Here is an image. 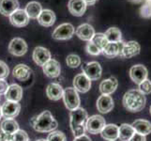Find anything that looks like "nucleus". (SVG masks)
Returning <instances> with one entry per match:
<instances>
[{"label": "nucleus", "mask_w": 151, "mask_h": 141, "mask_svg": "<svg viewBox=\"0 0 151 141\" xmlns=\"http://www.w3.org/2000/svg\"><path fill=\"white\" fill-rule=\"evenodd\" d=\"M33 59L36 64L42 67L46 62L51 59L50 51L45 47L38 46L33 51Z\"/></svg>", "instance_id": "15"}, {"label": "nucleus", "mask_w": 151, "mask_h": 141, "mask_svg": "<svg viewBox=\"0 0 151 141\" xmlns=\"http://www.w3.org/2000/svg\"><path fill=\"white\" fill-rule=\"evenodd\" d=\"M12 141H29L28 134L25 131L23 130H18L16 133L12 134Z\"/></svg>", "instance_id": "37"}, {"label": "nucleus", "mask_w": 151, "mask_h": 141, "mask_svg": "<svg viewBox=\"0 0 151 141\" xmlns=\"http://www.w3.org/2000/svg\"><path fill=\"white\" fill-rule=\"evenodd\" d=\"M145 3H147V4H150V5H151V0H145Z\"/></svg>", "instance_id": "46"}, {"label": "nucleus", "mask_w": 151, "mask_h": 141, "mask_svg": "<svg viewBox=\"0 0 151 141\" xmlns=\"http://www.w3.org/2000/svg\"><path fill=\"white\" fill-rule=\"evenodd\" d=\"M20 110H21L20 103L15 102L6 101L1 106L2 117H4L5 119H14L15 117L18 116Z\"/></svg>", "instance_id": "11"}, {"label": "nucleus", "mask_w": 151, "mask_h": 141, "mask_svg": "<svg viewBox=\"0 0 151 141\" xmlns=\"http://www.w3.org/2000/svg\"><path fill=\"white\" fill-rule=\"evenodd\" d=\"M129 141H147V137H145V135H143L141 134H138L135 132L132 137V138Z\"/></svg>", "instance_id": "40"}, {"label": "nucleus", "mask_w": 151, "mask_h": 141, "mask_svg": "<svg viewBox=\"0 0 151 141\" xmlns=\"http://www.w3.org/2000/svg\"><path fill=\"white\" fill-rule=\"evenodd\" d=\"M9 21L14 27H25V25H28L29 17L27 16V12H24V9H18L9 16Z\"/></svg>", "instance_id": "13"}, {"label": "nucleus", "mask_w": 151, "mask_h": 141, "mask_svg": "<svg viewBox=\"0 0 151 141\" xmlns=\"http://www.w3.org/2000/svg\"><path fill=\"white\" fill-rule=\"evenodd\" d=\"M70 125L71 131L73 133L74 137H79L81 135L85 134L86 125L85 122L87 119V112L84 108L78 107L74 110L70 111Z\"/></svg>", "instance_id": "3"}, {"label": "nucleus", "mask_w": 151, "mask_h": 141, "mask_svg": "<svg viewBox=\"0 0 151 141\" xmlns=\"http://www.w3.org/2000/svg\"><path fill=\"white\" fill-rule=\"evenodd\" d=\"M68 9L73 16L80 17L86 12V4L84 0H70L68 3Z\"/></svg>", "instance_id": "17"}, {"label": "nucleus", "mask_w": 151, "mask_h": 141, "mask_svg": "<svg viewBox=\"0 0 151 141\" xmlns=\"http://www.w3.org/2000/svg\"><path fill=\"white\" fill-rule=\"evenodd\" d=\"M84 1L86 4V6H93V5L96 4L98 0H84Z\"/></svg>", "instance_id": "44"}, {"label": "nucleus", "mask_w": 151, "mask_h": 141, "mask_svg": "<svg viewBox=\"0 0 151 141\" xmlns=\"http://www.w3.org/2000/svg\"><path fill=\"white\" fill-rule=\"evenodd\" d=\"M102 138L107 141H116L118 138V126L116 124H107L101 130Z\"/></svg>", "instance_id": "26"}, {"label": "nucleus", "mask_w": 151, "mask_h": 141, "mask_svg": "<svg viewBox=\"0 0 151 141\" xmlns=\"http://www.w3.org/2000/svg\"><path fill=\"white\" fill-rule=\"evenodd\" d=\"M84 74L90 80H98L101 76V67L97 61L87 62L82 67Z\"/></svg>", "instance_id": "7"}, {"label": "nucleus", "mask_w": 151, "mask_h": 141, "mask_svg": "<svg viewBox=\"0 0 151 141\" xmlns=\"http://www.w3.org/2000/svg\"><path fill=\"white\" fill-rule=\"evenodd\" d=\"M12 134H6L0 129V141H12Z\"/></svg>", "instance_id": "42"}, {"label": "nucleus", "mask_w": 151, "mask_h": 141, "mask_svg": "<svg viewBox=\"0 0 151 141\" xmlns=\"http://www.w3.org/2000/svg\"><path fill=\"white\" fill-rule=\"evenodd\" d=\"M0 129L6 134H13L19 130V124L16 121H14L12 119H5L1 122Z\"/></svg>", "instance_id": "30"}, {"label": "nucleus", "mask_w": 151, "mask_h": 141, "mask_svg": "<svg viewBox=\"0 0 151 141\" xmlns=\"http://www.w3.org/2000/svg\"><path fill=\"white\" fill-rule=\"evenodd\" d=\"M90 41H92L93 43L96 44L101 51L104 47H105V45L108 43V40L105 37V35H104V33H95V35L93 36V38Z\"/></svg>", "instance_id": "32"}, {"label": "nucleus", "mask_w": 151, "mask_h": 141, "mask_svg": "<svg viewBox=\"0 0 151 141\" xmlns=\"http://www.w3.org/2000/svg\"><path fill=\"white\" fill-rule=\"evenodd\" d=\"M132 1H136V2H139V1H141V0H132Z\"/></svg>", "instance_id": "48"}, {"label": "nucleus", "mask_w": 151, "mask_h": 141, "mask_svg": "<svg viewBox=\"0 0 151 141\" xmlns=\"http://www.w3.org/2000/svg\"><path fill=\"white\" fill-rule=\"evenodd\" d=\"M0 100H1V96H0Z\"/></svg>", "instance_id": "50"}, {"label": "nucleus", "mask_w": 151, "mask_h": 141, "mask_svg": "<svg viewBox=\"0 0 151 141\" xmlns=\"http://www.w3.org/2000/svg\"><path fill=\"white\" fill-rule=\"evenodd\" d=\"M73 141H92V140L90 139V137H88V135L83 134V135H81V137H75Z\"/></svg>", "instance_id": "43"}, {"label": "nucleus", "mask_w": 151, "mask_h": 141, "mask_svg": "<svg viewBox=\"0 0 151 141\" xmlns=\"http://www.w3.org/2000/svg\"><path fill=\"white\" fill-rule=\"evenodd\" d=\"M75 34L78 38L83 40L90 41L93 38V36L95 35V29L89 24H83L80 25L75 29Z\"/></svg>", "instance_id": "16"}, {"label": "nucleus", "mask_w": 151, "mask_h": 141, "mask_svg": "<svg viewBox=\"0 0 151 141\" xmlns=\"http://www.w3.org/2000/svg\"><path fill=\"white\" fill-rule=\"evenodd\" d=\"M118 86V82L116 77H110L103 80L100 84V91L104 95H110L116 91Z\"/></svg>", "instance_id": "23"}, {"label": "nucleus", "mask_w": 151, "mask_h": 141, "mask_svg": "<svg viewBox=\"0 0 151 141\" xmlns=\"http://www.w3.org/2000/svg\"><path fill=\"white\" fill-rule=\"evenodd\" d=\"M38 22L42 27H52L55 22V14L51 9H42L38 17Z\"/></svg>", "instance_id": "21"}, {"label": "nucleus", "mask_w": 151, "mask_h": 141, "mask_svg": "<svg viewBox=\"0 0 151 141\" xmlns=\"http://www.w3.org/2000/svg\"><path fill=\"white\" fill-rule=\"evenodd\" d=\"M134 133L135 131L131 124L123 123L120 125V127H118V138L120 141H129Z\"/></svg>", "instance_id": "29"}, {"label": "nucleus", "mask_w": 151, "mask_h": 141, "mask_svg": "<svg viewBox=\"0 0 151 141\" xmlns=\"http://www.w3.org/2000/svg\"><path fill=\"white\" fill-rule=\"evenodd\" d=\"M43 72L46 76L49 78H55L58 77L61 74V66L57 60L51 59L42 66Z\"/></svg>", "instance_id": "12"}, {"label": "nucleus", "mask_w": 151, "mask_h": 141, "mask_svg": "<svg viewBox=\"0 0 151 141\" xmlns=\"http://www.w3.org/2000/svg\"><path fill=\"white\" fill-rule=\"evenodd\" d=\"M9 52L15 56H22L27 52V44L21 38H14L9 44Z\"/></svg>", "instance_id": "8"}, {"label": "nucleus", "mask_w": 151, "mask_h": 141, "mask_svg": "<svg viewBox=\"0 0 151 141\" xmlns=\"http://www.w3.org/2000/svg\"><path fill=\"white\" fill-rule=\"evenodd\" d=\"M149 111H150V115H151V106H150V109H149Z\"/></svg>", "instance_id": "49"}, {"label": "nucleus", "mask_w": 151, "mask_h": 141, "mask_svg": "<svg viewBox=\"0 0 151 141\" xmlns=\"http://www.w3.org/2000/svg\"><path fill=\"white\" fill-rule=\"evenodd\" d=\"M19 9L18 0H0V13L4 16H10Z\"/></svg>", "instance_id": "18"}, {"label": "nucleus", "mask_w": 151, "mask_h": 141, "mask_svg": "<svg viewBox=\"0 0 151 141\" xmlns=\"http://www.w3.org/2000/svg\"><path fill=\"white\" fill-rule=\"evenodd\" d=\"M73 86L76 91L86 93L90 90L91 80L85 74H77L73 79Z\"/></svg>", "instance_id": "14"}, {"label": "nucleus", "mask_w": 151, "mask_h": 141, "mask_svg": "<svg viewBox=\"0 0 151 141\" xmlns=\"http://www.w3.org/2000/svg\"><path fill=\"white\" fill-rule=\"evenodd\" d=\"M86 50L91 56H99L101 54V50L96 44L93 43L92 41H88V43L86 46Z\"/></svg>", "instance_id": "36"}, {"label": "nucleus", "mask_w": 151, "mask_h": 141, "mask_svg": "<svg viewBox=\"0 0 151 141\" xmlns=\"http://www.w3.org/2000/svg\"><path fill=\"white\" fill-rule=\"evenodd\" d=\"M140 50H141V46L137 41L129 40L127 43H123L122 49L119 56L124 57V59H131V57L139 55Z\"/></svg>", "instance_id": "9"}, {"label": "nucleus", "mask_w": 151, "mask_h": 141, "mask_svg": "<svg viewBox=\"0 0 151 141\" xmlns=\"http://www.w3.org/2000/svg\"><path fill=\"white\" fill-rule=\"evenodd\" d=\"M41 10H42V7H41L40 3L37 1H31L27 3L24 9V12H27L29 19H38Z\"/></svg>", "instance_id": "28"}, {"label": "nucleus", "mask_w": 151, "mask_h": 141, "mask_svg": "<svg viewBox=\"0 0 151 141\" xmlns=\"http://www.w3.org/2000/svg\"><path fill=\"white\" fill-rule=\"evenodd\" d=\"M30 123L36 131L40 133L53 132L57 127V121L48 110L43 111L39 116H35L30 121Z\"/></svg>", "instance_id": "2"}, {"label": "nucleus", "mask_w": 151, "mask_h": 141, "mask_svg": "<svg viewBox=\"0 0 151 141\" xmlns=\"http://www.w3.org/2000/svg\"><path fill=\"white\" fill-rule=\"evenodd\" d=\"M122 45H123L122 40L118 41V43H109L108 41V43L102 49L101 53L105 56H107L108 59H113V57L120 55Z\"/></svg>", "instance_id": "20"}, {"label": "nucleus", "mask_w": 151, "mask_h": 141, "mask_svg": "<svg viewBox=\"0 0 151 141\" xmlns=\"http://www.w3.org/2000/svg\"><path fill=\"white\" fill-rule=\"evenodd\" d=\"M2 118V111H1V106H0V119Z\"/></svg>", "instance_id": "45"}, {"label": "nucleus", "mask_w": 151, "mask_h": 141, "mask_svg": "<svg viewBox=\"0 0 151 141\" xmlns=\"http://www.w3.org/2000/svg\"><path fill=\"white\" fill-rule=\"evenodd\" d=\"M31 74H32V71L25 64H18L13 69V76L22 82L28 80L31 76Z\"/></svg>", "instance_id": "24"}, {"label": "nucleus", "mask_w": 151, "mask_h": 141, "mask_svg": "<svg viewBox=\"0 0 151 141\" xmlns=\"http://www.w3.org/2000/svg\"><path fill=\"white\" fill-rule=\"evenodd\" d=\"M140 14L143 18H150L151 17V5L145 3L140 9Z\"/></svg>", "instance_id": "38"}, {"label": "nucleus", "mask_w": 151, "mask_h": 141, "mask_svg": "<svg viewBox=\"0 0 151 141\" xmlns=\"http://www.w3.org/2000/svg\"><path fill=\"white\" fill-rule=\"evenodd\" d=\"M134 131L143 135H147L151 133V122L145 119H136L132 124Z\"/></svg>", "instance_id": "27"}, {"label": "nucleus", "mask_w": 151, "mask_h": 141, "mask_svg": "<svg viewBox=\"0 0 151 141\" xmlns=\"http://www.w3.org/2000/svg\"><path fill=\"white\" fill-rule=\"evenodd\" d=\"M66 62H67V65L70 68H77L81 65V59L79 56L71 54L67 56Z\"/></svg>", "instance_id": "33"}, {"label": "nucleus", "mask_w": 151, "mask_h": 141, "mask_svg": "<svg viewBox=\"0 0 151 141\" xmlns=\"http://www.w3.org/2000/svg\"><path fill=\"white\" fill-rule=\"evenodd\" d=\"M8 88H9L8 83L4 79H0V95H3V94L6 93Z\"/></svg>", "instance_id": "41"}, {"label": "nucleus", "mask_w": 151, "mask_h": 141, "mask_svg": "<svg viewBox=\"0 0 151 141\" xmlns=\"http://www.w3.org/2000/svg\"><path fill=\"white\" fill-rule=\"evenodd\" d=\"M75 33V28L70 23H65V24H61L58 25L53 32V38L55 40H69L70 39L73 34Z\"/></svg>", "instance_id": "6"}, {"label": "nucleus", "mask_w": 151, "mask_h": 141, "mask_svg": "<svg viewBox=\"0 0 151 141\" xmlns=\"http://www.w3.org/2000/svg\"><path fill=\"white\" fill-rule=\"evenodd\" d=\"M97 108L101 113H104V114L112 111V109L114 108L113 98L110 95L101 94V96H100V98L97 101Z\"/></svg>", "instance_id": "19"}, {"label": "nucleus", "mask_w": 151, "mask_h": 141, "mask_svg": "<svg viewBox=\"0 0 151 141\" xmlns=\"http://www.w3.org/2000/svg\"><path fill=\"white\" fill-rule=\"evenodd\" d=\"M9 69L8 65L4 61L0 60V79H5V78L9 76Z\"/></svg>", "instance_id": "39"}, {"label": "nucleus", "mask_w": 151, "mask_h": 141, "mask_svg": "<svg viewBox=\"0 0 151 141\" xmlns=\"http://www.w3.org/2000/svg\"><path fill=\"white\" fill-rule=\"evenodd\" d=\"M138 90L144 95H147L151 93V81L149 79H145L138 85Z\"/></svg>", "instance_id": "34"}, {"label": "nucleus", "mask_w": 151, "mask_h": 141, "mask_svg": "<svg viewBox=\"0 0 151 141\" xmlns=\"http://www.w3.org/2000/svg\"><path fill=\"white\" fill-rule=\"evenodd\" d=\"M107 40L109 43H118L122 40V34L121 31L117 27H110L106 30L104 33Z\"/></svg>", "instance_id": "31"}, {"label": "nucleus", "mask_w": 151, "mask_h": 141, "mask_svg": "<svg viewBox=\"0 0 151 141\" xmlns=\"http://www.w3.org/2000/svg\"><path fill=\"white\" fill-rule=\"evenodd\" d=\"M36 141H48V140H45V139H38V140H36Z\"/></svg>", "instance_id": "47"}, {"label": "nucleus", "mask_w": 151, "mask_h": 141, "mask_svg": "<svg viewBox=\"0 0 151 141\" xmlns=\"http://www.w3.org/2000/svg\"><path fill=\"white\" fill-rule=\"evenodd\" d=\"M64 90L59 84L57 83H51L46 88V94L48 98L52 101H58L63 97Z\"/></svg>", "instance_id": "25"}, {"label": "nucleus", "mask_w": 151, "mask_h": 141, "mask_svg": "<svg viewBox=\"0 0 151 141\" xmlns=\"http://www.w3.org/2000/svg\"><path fill=\"white\" fill-rule=\"evenodd\" d=\"M105 125V119L100 115H94L90 118H87L86 122V130L88 133L93 134H101V130Z\"/></svg>", "instance_id": "4"}, {"label": "nucleus", "mask_w": 151, "mask_h": 141, "mask_svg": "<svg viewBox=\"0 0 151 141\" xmlns=\"http://www.w3.org/2000/svg\"><path fill=\"white\" fill-rule=\"evenodd\" d=\"M147 69L144 65L137 64L134 65L129 70V76L131 79L135 83V84L139 85L145 79H147Z\"/></svg>", "instance_id": "10"}, {"label": "nucleus", "mask_w": 151, "mask_h": 141, "mask_svg": "<svg viewBox=\"0 0 151 141\" xmlns=\"http://www.w3.org/2000/svg\"><path fill=\"white\" fill-rule=\"evenodd\" d=\"M48 141H67L66 135L60 131H53L48 135Z\"/></svg>", "instance_id": "35"}, {"label": "nucleus", "mask_w": 151, "mask_h": 141, "mask_svg": "<svg viewBox=\"0 0 151 141\" xmlns=\"http://www.w3.org/2000/svg\"><path fill=\"white\" fill-rule=\"evenodd\" d=\"M63 100L66 107L72 111L80 106V98L74 87H68L63 92Z\"/></svg>", "instance_id": "5"}, {"label": "nucleus", "mask_w": 151, "mask_h": 141, "mask_svg": "<svg viewBox=\"0 0 151 141\" xmlns=\"http://www.w3.org/2000/svg\"><path fill=\"white\" fill-rule=\"evenodd\" d=\"M6 100L9 102L19 103L23 97V88L17 84H12L9 86L7 92L5 93Z\"/></svg>", "instance_id": "22"}, {"label": "nucleus", "mask_w": 151, "mask_h": 141, "mask_svg": "<svg viewBox=\"0 0 151 141\" xmlns=\"http://www.w3.org/2000/svg\"><path fill=\"white\" fill-rule=\"evenodd\" d=\"M123 106L128 111L136 113L142 111L145 106L147 99L138 90H131L123 96Z\"/></svg>", "instance_id": "1"}]
</instances>
